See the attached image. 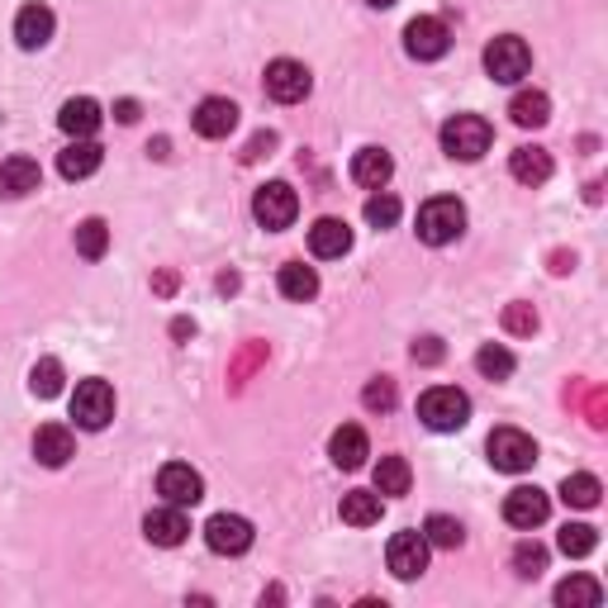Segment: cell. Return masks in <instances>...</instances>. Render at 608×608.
Here are the masks:
<instances>
[{"mask_svg":"<svg viewBox=\"0 0 608 608\" xmlns=\"http://www.w3.org/2000/svg\"><path fill=\"white\" fill-rule=\"evenodd\" d=\"M461 233H466V204L457 196L423 200V210H419V238L429 243V248H447V243H457Z\"/></svg>","mask_w":608,"mask_h":608,"instance_id":"obj_1","label":"cell"},{"mask_svg":"<svg viewBox=\"0 0 608 608\" xmlns=\"http://www.w3.org/2000/svg\"><path fill=\"white\" fill-rule=\"evenodd\" d=\"M489 144H495V128H489L481 114H451L443 124V152L457 162H481Z\"/></svg>","mask_w":608,"mask_h":608,"instance_id":"obj_2","label":"cell"},{"mask_svg":"<svg viewBox=\"0 0 608 608\" xmlns=\"http://www.w3.org/2000/svg\"><path fill=\"white\" fill-rule=\"evenodd\" d=\"M419 419L429 423L433 433H457V429H466V419H471V399H466L457 385H433V390H423V399H419Z\"/></svg>","mask_w":608,"mask_h":608,"instance_id":"obj_3","label":"cell"},{"mask_svg":"<svg viewBox=\"0 0 608 608\" xmlns=\"http://www.w3.org/2000/svg\"><path fill=\"white\" fill-rule=\"evenodd\" d=\"M485 72L495 76L499 86H519L523 76L533 72V48H528L519 34H499L495 44L485 48Z\"/></svg>","mask_w":608,"mask_h":608,"instance_id":"obj_4","label":"cell"},{"mask_svg":"<svg viewBox=\"0 0 608 608\" xmlns=\"http://www.w3.org/2000/svg\"><path fill=\"white\" fill-rule=\"evenodd\" d=\"M485 451H489V466L504 475H523V471H533V461H537V443L523 429H495Z\"/></svg>","mask_w":608,"mask_h":608,"instance_id":"obj_5","label":"cell"},{"mask_svg":"<svg viewBox=\"0 0 608 608\" xmlns=\"http://www.w3.org/2000/svg\"><path fill=\"white\" fill-rule=\"evenodd\" d=\"M295 214H300V196H295V186H286V181H266V186L252 196V219L271 233L290 228Z\"/></svg>","mask_w":608,"mask_h":608,"instance_id":"obj_6","label":"cell"},{"mask_svg":"<svg viewBox=\"0 0 608 608\" xmlns=\"http://www.w3.org/2000/svg\"><path fill=\"white\" fill-rule=\"evenodd\" d=\"M72 419L82 423L86 433H100L106 423L114 419V390H110V381H100V376H90L76 385V395H72Z\"/></svg>","mask_w":608,"mask_h":608,"instance_id":"obj_7","label":"cell"},{"mask_svg":"<svg viewBox=\"0 0 608 608\" xmlns=\"http://www.w3.org/2000/svg\"><path fill=\"white\" fill-rule=\"evenodd\" d=\"M309 90H314V76H309L305 62H295V58L266 62V96L276 100V106H300Z\"/></svg>","mask_w":608,"mask_h":608,"instance_id":"obj_8","label":"cell"},{"mask_svg":"<svg viewBox=\"0 0 608 608\" xmlns=\"http://www.w3.org/2000/svg\"><path fill=\"white\" fill-rule=\"evenodd\" d=\"M429 537L419 533V528H409V533H395L390 547H385V561H390V575L395 580H419L429 571Z\"/></svg>","mask_w":608,"mask_h":608,"instance_id":"obj_9","label":"cell"},{"mask_svg":"<svg viewBox=\"0 0 608 608\" xmlns=\"http://www.w3.org/2000/svg\"><path fill=\"white\" fill-rule=\"evenodd\" d=\"M158 495H162V504L190 509V504L204 499V475L196 471V466H186V461H166L158 471Z\"/></svg>","mask_w":608,"mask_h":608,"instance_id":"obj_10","label":"cell"},{"mask_svg":"<svg viewBox=\"0 0 608 608\" xmlns=\"http://www.w3.org/2000/svg\"><path fill=\"white\" fill-rule=\"evenodd\" d=\"M204 547L214 556H243L252 547V523L243 519V513H214V519L204 523Z\"/></svg>","mask_w":608,"mask_h":608,"instance_id":"obj_11","label":"cell"},{"mask_svg":"<svg viewBox=\"0 0 608 608\" xmlns=\"http://www.w3.org/2000/svg\"><path fill=\"white\" fill-rule=\"evenodd\" d=\"M405 48H409V58H419V62H437V58H447L451 34L443 20L419 15V20H409V29H405Z\"/></svg>","mask_w":608,"mask_h":608,"instance_id":"obj_12","label":"cell"},{"mask_svg":"<svg viewBox=\"0 0 608 608\" xmlns=\"http://www.w3.org/2000/svg\"><path fill=\"white\" fill-rule=\"evenodd\" d=\"M547 513H551V499L542 495L537 485H519V489H509V499H504V519H509L513 528H523V533H533V528L547 523Z\"/></svg>","mask_w":608,"mask_h":608,"instance_id":"obj_13","label":"cell"},{"mask_svg":"<svg viewBox=\"0 0 608 608\" xmlns=\"http://www.w3.org/2000/svg\"><path fill=\"white\" fill-rule=\"evenodd\" d=\"M144 537L152 547H181V542L190 537V519L186 509H176V504H162V509H152L144 519Z\"/></svg>","mask_w":608,"mask_h":608,"instance_id":"obj_14","label":"cell"},{"mask_svg":"<svg viewBox=\"0 0 608 608\" xmlns=\"http://www.w3.org/2000/svg\"><path fill=\"white\" fill-rule=\"evenodd\" d=\"M38 186H44V172H38L34 158L15 152V158L0 162V196L5 200H24V196H34Z\"/></svg>","mask_w":608,"mask_h":608,"instance_id":"obj_15","label":"cell"},{"mask_svg":"<svg viewBox=\"0 0 608 608\" xmlns=\"http://www.w3.org/2000/svg\"><path fill=\"white\" fill-rule=\"evenodd\" d=\"M190 124H196L200 138H228L233 128H238V106L224 100V96H210V100H200V106H196Z\"/></svg>","mask_w":608,"mask_h":608,"instance_id":"obj_16","label":"cell"},{"mask_svg":"<svg viewBox=\"0 0 608 608\" xmlns=\"http://www.w3.org/2000/svg\"><path fill=\"white\" fill-rule=\"evenodd\" d=\"M34 457H38V466H48V471L67 466V461L76 457V437H72V429H62V423H44V429L34 433Z\"/></svg>","mask_w":608,"mask_h":608,"instance_id":"obj_17","label":"cell"},{"mask_svg":"<svg viewBox=\"0 0 608 608\" xmlns=\"http://www.w3.org/2000/svg\"><path fill=\"white\" fill-rule=\"evenodd\" d=\"M100 162H106V152H100L96 138H72V144L58 152V172L67 176V181L96 176V172H100Z\"/></svg>","mask_w":608,"mask_h":608,"instance_id":"obj_18","label":"cell"},{"mask_svg":"<svg viewBox=\"0 0 608 608\" xmlns=\"http://www.w3.org/2000/svg\"><path fill=\"white\" fill-rule=\"evenodd\" d=\"M328 457H333V466H338V471H361V466H367V457H371L367 433H361L357 423H343V429L328 437Z\"/></svg>","mask_w":608,"mask_h":608,"instance_id":"obj_19","label":"cell"},{"mask_svg":"<svg viewBox=\"0 0 608 608\" xmlns=\"http://www.w3.org/2000/svg\"><path fill=\"white\" fill-rule=\"evenodd\" d=\"M53 29H58V20H53V10L48 5H24L15 15V44L24 48V53L44 48L48 38H53Z\"/></svg>","mask_w":608,"mask_h":608,"instance_id":"obj_20","label":"cell"},{"mask_svg":"<svg viewBox=\"0 0 608 608\" xmlns=\"http://www.w3.org/2000/svg\"><path fill=\"white\" fill-rule=\"evenodd\" d=\"M309 252L323 257V262L352 252V228H347V219H319V224L309 228Z\"/></svg>","mask_w":608,"mask_h":608,"instance_id":"obj_21","label":"cell"},{"mask_svg":"<svg viewBox=\"0 0 608 608\" xmlns=\"http://www.w3.org/2000/svg\"><path fill=\"white\" fill-rule=\"evenodd\" d=\"M390 176H395V158L385 148H361L352 158V181H357V186L385 190V186H390Z\"/></svg>","mask_w":608,"mask_h":608,"instance_id":"obj_22","label":"cell"},{"mask_svg":"<svg viewBox=\"0 0 608 608\" xmlns=\"http://www.w3.org/2000/svg\"><path fill=\"white\" fill-rule=\"evenodd\" d=\"M509 172H513V181H523V186H547V181H551V152L537 148V144L513 148Z\"/></svg>","mask_w":608,"mask_h":608,"instance_id":"obj_23","label":"cell"},{"mask_svg":"<svg viewBox=\"0 0 608 608\" xmlns=\"http://www.w3.org/2000/svg\"><path fill=\"white\" fill-rule=\"evenodd\" d=\"M58 124H62V134H72V138H96V128H100V106H96L90 96H72L67 106H62Z\"/></svg>","mask_w":608,"mask_h":608,"instance_id":"obj_24","label":"cell"},{"mask_svg":"<svg viewBox=\"0 0 608 608\" xmlns=\"http://www.w3.org/2000/svg\"><path fill=\"white\" fill-rule=\"evenodd\" d=\"M276 286H281V295H286V300L309 305L319 295V271L305 266V262H286V266H281V276H276Z\"/></svg>","mask_w":608,"mask_h":608,"instance_id":"obj_25","label":"cell"},{"mask_svg":"<svg viewBox=\"0 0 608 608\" xmlns=\"http://www.w3.org/2000/svg\"><path fill=\"white\" fill-rule=\"evenodd\" d=\"M381 495L376 489H347L343 504H338V513H343V523H352V528H371V523H381Z\"/></svg>","mask_w":608,"mask_h":608,"instance_id":"obj_26","label":"cell"},{"mask_svg":"<svg viewBox=\"0 0 608 608\" xmlns=\"http://www.w3.org/2000/svg\"><path fill=\"white\" fill-rule=\"evenodd\" d=\"M509 120L519 128H542L551 120V100L547 90H519V96L509 100Z\"/></svg>","mask_w":608,"mask_h":608,"instance_id":"obj_27","label":"cell"},{"mask_svg":"<svg viewBox=\"0 0 608 608\" xmlns=\"http://www.w3.org/2000/svg\"><path fill=\"white\" fill-rule=\"evenodd\" d=\"M556 604L561 608H599L604 604V585L590 575H571L556 585Z\"/></svg>","mask_w":608,"mask_h":608,"instance_id":"obj_28","label":"cell"},{"mask_svg":"<svg viewBox=\"0 0 608 608\" xmlns=\"http://www.w3.org/2000/svg\"><path fill=\"white\" fill-rule=\"evenodd\" d=\"M599 495H604V485H599V475H590V471H575L561 481V499L571 504V509H594Z\"/></svg>","mask_w":608,"mask_h":608,"instance_id":"obj_29","label":"cell"},{"mask_svg":"<svg viewBox=\"0 0 608 608\" xmlns=\"http://www.w3.org/2000/svg\"><path fill=\"white\" fill-rule=\"evenodd\" d=\"M409 481H413V471H409L405 457H381V466H376V495H409Z\"/></svg>","mask_w":608,"mask_h":608,"instance_id":"obj_30","label":"cell"},{"mask_svg":"<svg viewBox=\"0 0 608 608\" xmlns=\"http://www.w3.org/2000/svg\"><path fill=\"white\" fill-rule=\"evenodd\" d=\"M475 371H481L485 381H509L513 376V352L499 343H485L481 352H475Z\"/></svg>","mask_w":608,"mask_h":608,"instance_id":"obj_31","label":"cell"},{"mask_svg":"<svg viewBox=\"0 0 608 608\" xmlns=\"http://www.w3.org/2000/svg\"><path fill=\"white\" fill-rule=\"evenodd\" d=\"M76 252H82L86 262H100V257L110 252V228H106V219H86V224L76 228Z\"/></svg>","mask_w":608,"mask_h":608,"instance_id":"obj_32","label":"cell"},{"mask_svg":"<svg viewBox=\"0 0 608 608\" xmlns=\"http://www.w3.org/2000/svg\"><path fill=\"white\" fill-rule=\"evenodd\" d=\"M62 381H67V376H62V361H58V357H44V361H38V367L29 371V390H34L38 399L62 395Z\"/></svg>","mask_w":608,"mask_h":608,"instance_id":"obj_33","label":"cell"},{"mask_svg":"<svg viewBox=\"0 0 608 608\" xmlns=\"http://www.w3.org/2000/svg\"><path fill=\"white\" fill-rule=\"evenodd\" d=\"M423 537H429V547H443V551H457L466 533H461V523L457 519H447V513H433L429 523H423Z\"/></svg>","mask_w":608,"mask_h":608,"instance_id":"obj_34","label":"cell"},{"mask_svg":"<svg viewBox=\"0 0 608 608\" xmlns=\"http://www.w3.org/2000/svg\"><path fill=\"white\" fill-rule=\"evenodd\" d=\"M556 547L580 561V556H590L594 547H599V533H594L590 523H566V528H561V537H556Z\"/></svg>","mask_w":608,"mask_h":608,"instance_id":"obj_35","label":"cell"},{"mask_svg":"<svg viewBox=\"0 0 608 608\" xmlns=\"http://www.w3.org/2000/svg\"><path fill=\"white\" fill-rule=\"evenodd\" d=\"M513 571L523 580H537L547 571V547H542V542H519V547H513Z\"/></svg>","mask_w":608,"mask_h":608,"instance_id":"obj_36","label":"cell"},{"mask_svg":"<svg viewBox=\"0 0 608 608\" xmlns=\"http://www.w3.org/2000/svg\"><path fill=\"white\" fill-rule=\"evenodd\" d=\"M395 399H399V390H395V381L390 376H376L361 390V405H367L371 413H390L395 409Z\"/></svg>","mask_w":608,"mask_h":608,"instance_id":"obj_37","label":"cell"},{"mask_svg":"<svg viewBox=\"0 0 608 608\" xmlns=\"http://www.w3.org/2000/svg\"><path fill=\"white\" fill-rule=\"evenodd\" d=\"M367 224H376V228L399 224V200L390 196V190H376V196L367 200Z\"/></svg>","mask_w":608,"mask_h":608,"instance_id":"obj_38","label":"cell"},{"mask_svg":"<svg viewBox=\"0 0 608 608\" xmlns=\"http://www.w3.org/2000/svg\"><path fill=\"white\" fill-rule=\"evenodd\" d=\"M504 328H509V333H533L537 328L533 305H509V309H504Z\"/></svg>","mask_w":608,"mask_h":608,"instance_id":"obj_39","label":"cell"},{"mask_svg":"<svg viewBox=\"0 0 608 608\" xmlns=\"http://www.w3.org/2000/svg\"><path fill=\"white\" fill-rule=\"evenodd\" d=\"M409 357L419 361V367H437V361L447 357V347H443V338H419L409 347Z\"/></svg>","mask_w":608,"mask_h":608,"instance_id":"obj_40","label":"cell"},{"mask_svg":"<svg viewBox=\"0 0 608 608\" xmlns=\"http://www.w3.org/2000/svg\"><path fill=\"white\" fill-rule=\"evenodd\" d=\"M271 148H276V134H257L252 144H248V152H243V162H257V158H262V152H271Z\"/></svg>","mask_w":608,"mask_h":608,"instance_id":"obj_41","label":"cell"},{"mask_svg":"<svg viewBox=\"0 0 608 608\" xmlns=\"http://www.w3.org/2000/svg\"><path fill=\"white\" fill-rule=\"evenodd\" d=\"M114 120H120V124H134V120H138V100H120V106H114Z\"/></svg>","mask_w":608,"mask_h":608,"instance_id":"obj_42","label":"cell"},{"mask_svg":"<svg viewBox=\"0 0 608 608\" xmlns=\"http://www.w3.org/2000/svg\"><path fill=\"white\" fill-rule=\"evenodd\" d=\"M152 290H158V295H172V290H176V271H162V276L152 281Z\"/></svg>","mask_w":608,"mask_h":608,"instance_id":"obj_43","label":"cell"},{"mask_svg":"<svg viewBox=\"0 0 608 608\" xmlns=\"http://www.w3.org/2000/svg\"><path fill=\"white\" fill-rule=\"evenodd\" d=\"M219 290L233 295V290H238V276H233V271H228V276H219Z\"/></svg>","mask_w":608,"mask_h":608,"instance_id":"obj_44","label":"cell"},{"mask_svg":"<svg viewBox=\"0 0 608 608\" xmlns=\"http://www.w3.org/2000/svg\"><path fill=\"white\" fill-rule=\"evenodd\" d=\"M367 5H376V10H390V5H395V0H367Z\"/></svg>","mask_w":608,"mask_h":608,"instance_id":"obj_45","label":"cell"}]
</instances>
